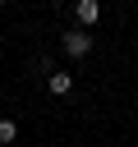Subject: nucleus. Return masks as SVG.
Masks as SVG:
<instances>
[{"instance_id":"f257e3e1","label":"nucleus","mask_w":138,"mask_h":147,"mask_svg":"<svg viewBox=\"0 0 138 147\" xmlns=\"http://www.w3.org/2000/svg\"><path fill=\"white\" fill-rule=\"evenodd\" d=\"M60 46H64L69 60H83L92 51V37H87V28H69V32H60Z\"/></svg>"},{"instance_id":"f03ea898","label":"nucleus","mask_w":138,"mask_h":147,"mask_svg":"<svg viewBox=\"0 0 138 147\" xmlns=\"http://www.w3.org/2000/svg\"><path fill=\"white\" fill-rule=\"evenodd\" d=\"M74 18H78V28H92V23L101 18V5H97V0H78V5H74Z\"/></svg>"},{"instance_id":"7ed1b4c3","label":"nucleus","mask_w":138,"mask_h":147,"mask_svg":"<svg viewBox=\"0 0 138 147\" xmlns=\"http://www.w3.org/2000/svg\"><path fill=\"white\" fill-rule=\"evenodd\" d=\"M46 92H51V96H69V92H74V78H69V74L46 69Z\"/></svg>"},{"instance_id":"20e7f679","label":"nucleus","mask_w":138,"mask_h":147,"mask_svg":"<svg viewBox=\"0 0 138 147\" xmlns=\"http://www.w3.org/2000/svg\"><path fill=\"white\" fill-rule=\"evenodd\" d=\"M0 142H5V147L18 142V124H14V119H0Z\"/></svg>"}]
</instances>
